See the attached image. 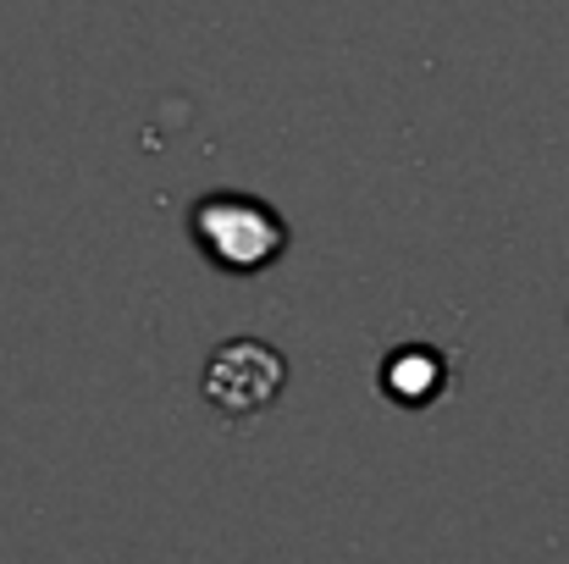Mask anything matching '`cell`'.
<instances>
[{"mask_svg":"<svg viewBox=\"0 0 569 564\" xmlns=\"http://www.w3.org/2000/svg\"><path fill=\"white\" fill-rule=\"evenodd\" d=\"M282 393V360L266 344H221L204 366V398L221 415H260Z\"/></svg>","mask_w":569,"mask_h":564,"instance_id":"7a4b0ae2","label":"cell"},{"mask_svg":"<svg viewBox=\"0 0 569 564\" xmlns=\"http://www.w3.org/2000/svg\"><path fill=\"white\" fill-rule=\"evenodd\" d=\"M193 238L221 271H266L282 255V221L249 194H210L193 205Z\"/></svg>","mask_w":569,"mask_h":564,"instance_id":"6da1fadb","label":"cell"},{"mask_svg":"<svg viewBox=\"0 0 569 564\" xmlns=\"http://www.w3.org/2000/svg\"><path fill=\"white\" fill-rule=\"evenodd\" d=\"M381 387H387L398 404H426V398H437V387H442V366H437L431 349H398V355L387 360V372H381Z\"/></svg>","mask_w":569,"mask_h":564,"instance_id":"3957f363","label":"cell"}]
</instances>
